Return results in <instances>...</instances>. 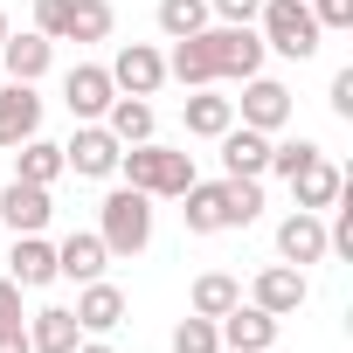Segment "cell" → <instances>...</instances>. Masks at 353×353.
I'll return each mask as SVG.
<instances>
[{
  "instance_id": "cell-21",
  "label": "cell",
  "mask_w": 353,
  "mask_h": 353,
  "mask_svg": "<svg viewBox=\"0 0 353 353\" xmlns=\"http://www.w3.org/2000/svg\"><path fill=\"white\" fill-rule=\"evenodd\" d=\"M77 339H83V325H77L70 305H49V312L28 319V346L35 353H77Z\"/></svg>"
},
{
  "instance_id": "cell-6",
  "label": "cell",
  "mask_w": 353,
  "mask_h": 353,
  "mask_svg": "<svg viewBox=\"0 0 353 353\" xmlns=\"http://www.w3.org/2000/svg\"><path fill=\"white\" fill-rule=\"evenodd\" d=\"M118 139L104 132V118H90V125H77L70 132V145H63V166L70 173H83V181H111V173H118Z\"/></svg>"
},
{
  "instance_id": "cell-36",
  "label": "cell",
  "mask_w": 353,
  "mask_h": 353,
  "mask_svg": "<svg viewBox=\"0 0 353 353\" xmlns=\"http://www.w3.org/2000/svg\"><path fill=\"white\" fill-rule=\"evenodd\" d=\"M0 353H35V346H28V319H21V325H0Z\"/></svg>"
},
{
  "instance_id": "cell-19",
  "label": "cell",
  "mask_w": 353,
  "mask_h": 353,
  "mask_svg": "<svg viewBox=\"0 0 353 353\" xmlns=\"http://www.w3.org/2000/svg\"><path fill=\"white\" fill-rule=\"evenodd\" d=\"M291 194H298V208H312V215H319V208H332V201L346 194V173L319 152L312 166H298V173H291Z\"/></svg>"
},
{
  "instance_id": "cell-24",
  "label": "cell",
  "mask_w": 353,
  "mask_h": 353,
  "mask_svg": "<svg viewBox=\"0 0 353 353\" xmlns=\"http://www.w3.org/2000/svg\"><path fill=\"white\" fill-rule=\"evenodd\" d=\"M166 77L181 83V90H208V83H215L208 42H201V35H181V42H173V56H166Z\"/></svg>"
},
{
  "instance_id": "cell-10",
  "label": "cell",
  "mask_w": 353,
  "mask_h": 353,
  "mask_svg": "<svg viewBox=\"0 0 353 353\" xmlns=\"http://www.w3.org/2000/svg\"><path fill=\"white\" fill-rule=\"evenodd\" d=\"M215 332H222L229 353H270V346H277V319H270L263 305H243V298L215 319Z\"/></svg>"
},
{
  "instance_id": "cell-38",
  "label": "cell",
  "mask_w": 353,
  "mask_h": 353,
  "mask_svg": "<svg viewBox=\"0 0 353 353\" xmlns=\"http://www.w3.org/2000/svg\"><path fill=\"white\" fill-rule=\"evenodd\" d=\"M8 35H14V28H8V8H0V42H8Z\"/></svg>"
},
{
  "instance_id": "cell-8",
  "label": "cell",
  "mask_w": 353,
  "mask_h": 353,
  "mask_svg": "<svg viewBox=\"0 0 353 353\" xmlns=\"http://www.w3.org/2000/svg\"><path fill=\"white\" fill-rule=\"evenodd\" d=\"M111 97H118V83H111V70H104V63H77V70L63 77V104H70V118H77V125L104 118V111H111Z\"/></svg>"
},
{
  "instance_id": "cell-34",
  "label": "cell",
  "mask_w": 353,
  "mask_h": 353,
  "mask_svg": "<svg viewBox=\"0 0 353 353\" xmlns=\"http://www.w3.org/2000/svg\"><path fill=\"white\" fill-rule=\"evenodd\" d=\"M0 325H21V284L0 277Z\"/></svg>"
},
{
  "instance_id": "cell-1",
  "label": "cell",
  "mask_w": 353,
  "mask_h": 353,
  "mask_svg": "<svg viewBox=\"0 0 353 353\" xmlns=\"http://www.w3.org/2000/svg\"><path fill=\"white\" fill-rule=\"evenodd\" d=\"M188 208V236H222V229H250L256 215H263V181H194L188 194H181Z\"/></svg>"
},
{
  "instance_id": "cell-18",
  "label": "cell",
  "mask_w": 353,
  "mask_h": 353,
  "mask_svg": "<svg viewBox=\"0 0 353 353\" xmlns=\"http://www.w3.org/2000/svg\"><path fill=\"white\" fill-rule=\"evenodd\" d=\"M77 325H83V332H118V325H125V291L104 284V277H90V284L77 291Z\"/></svg>"
},
{
  "instance_id": "cell-28",
  "label": "cell",
  "mask_w": 353,
  "mask_h": 353,
  "mask_svg": "<svg viewBox=\"0 0 353 353\" xmlns=\"http://www.w3.org/2000/svg\"><path fill=\"white\" fill-rule=\"evenodd\" d=\"M208 28V0H159V35L181 42V35H201Z\"/></svg>"
},
{
  "instance_id": "cell-35",
  "label": "cell",
  "mask_w": 353,
  "mask_h": 353,
  "mask_svg": "<svg viewBox=\"0 0 353 353\" xmlns=\"http://www.w3.org/2000/svg\"><path fill=\"white\" fill-rule=\"evenodd\" d=\"M332 111H339V118H353V70H339V77H332Z\"/></svg>"
},
{
  "instance_id": "cell-20",
  "label": "cell",
  "mask_w": 353,
  "mask_h": 353,
  "mask_svg": "<svg viewBox=\"0 0 353 353\" xmlns=\"http://www.w3.org/2000/svg\"><path fill=\"white\" fill-rule=\"evenodd\" d=\"M8 277H14L21 291H42V284H56V243H42V236H14Z\"/></svg>"
},
{
  "instance_id": "cell-32",
  "label": "cell",
  "mask_w": 353,
  "mask_h": 353,
  "mask_svg": "<svg viewBox=\"0 0 353 353\" xmlns=\"http://www.w3.org/2000/svg\"><path fill=\"white\" fill-rule=\"evenodd\" d=\"M63 21H70V0H35V35L63 42Z\"/></svg>"
},
{
  "instance_id": "cell-31",
  "label": "cell",
  "mask_w": 353,
  "mask_h": 353,
  "mask_svg": "<svg viewBox=\"0 0 353 353\" xmlns=\"http://www.w3.org/2000/svg\"><path fill=\"white\" fill-rule=\"evenodd\" d=\"M312 21H319V35L353 28V0H312Z\"/></svg>"
},
{
  "instance_id": "cell-4",
  "label": "cell",
  "mask_w": 353,
  "mask_h": 353,
  "mask_svg": "<svg viewBox=\"0 0 353 353\" xmlns=\"http://www.w3.org/2000/svg\"><path fill=\"white\" fill-rule=\"evenodd\" d=\"M256 35H263V49H277V56H291V63H305V56H319V21H312V0H263L256 8Z\"/></svg>"
},
{
  "instance_id": "cell-23",
  "label": "cell",
  "mask_w": 353,
  "mask_h": 353,
  "mask_svg": "<svg viewBox=\"0 0 353 353\" xmlns=\"http://www.w3.org/2000/svg\"><path fill=\"white\" fill-rule=\"evenodd\" d=\"M181 118H188V139H222V132L236 125V97H208V90H188Z\"/></svg>"
},
{
  "instance_id": "cell-15",
  "label": "cell",
  "mask_w": 353,
  "mask_h": 353,
  "mask_svg": "<svg viewBox=\"0 0 353 353\" xmlns=\"http://www.w3.org/2000/svg\"><path fill=\"white\" fill-rule=\"evenodd\" d=\"M222 166L236 173V181H263V173H270V132L229 125V132H222Z\"/></svg>"
},
{
  "instance_id": "cell-27",
  "label": "cell",
  "mask_w": 353,
  "mask_h": 353,
  "mask_svg": "<svg viewBox=\"0 0 353 353\" xmlns=\"http://www.w3.org/2000/svg\"><path fill=\"white\" fill-rule=\"evenodd\" d=\"M111 0H70V21H63V42H104L111 35Z\"/></svg>"
},
{
  "instance_id": "cell-22",
  "label": "cell",
  "mask_w": 353,
  "mask_h": 353,
  "mask_svg": "<svg viewBox=\"0 0 353 353\" xmlns=\"http://www.w3.org/2000/svg\"><path fill=\"white\" fill-rule=\"evenodd\" d=\"M63 173H70V166H63V145H49L42 132L14 145V181H35V188H56Z\"/></svg>"
},
{
  "instance_id": "cell-25",
  "label": "cell",
  "mask_w": 353,
  "mask_h": 353,
  "mask_svg": "<svg viewBox=\"0 0 353 353\" xmlns=\"http://www.w3.org/2000/svg\"><path fill=\"white\" fill-rule=\"evenodd\" d=\"M104 132H111L118 145H145V139H152V104L118 90V97H111V111H104Z\"/></svg>"
},
{
  "instance_id": "cell-12",
  "label": "cell",
  "mask_w": 353,
  "mask_h": 353,
  "mask_svg": "<svg viewBox=\"0 0 353 353\" xmlns=\"http://www.w3.org/2000/svg\"><path fill=\"white\" fill-rule=\"evenodd\" d=\"M49 215H56L49 188H35V181H8V188H0V222H8L14 236H42Z\"/></svg>"
},
{
  "instance_id": "cell-11",
  "label": "cell",
  "mask_w": 353,
  "mask_h": 353,
  "mask_svg": "<svg viewBox=\"0 0 353 353\" xmlns=\"http://www.w3.org/2000/svg\"><path fill=\"white\" fill-rule=\"evenodd\" d=\"M111 83H118L125 97H152V90L166 83V56H159L152 42H125V49L111 56Z\"/></svg>"
},
{
  "instance_id": "cell-16",
  "label": "cell",
  "mask_w": 353,
  "mask_h": 353,
  "mask_svg": "<svg viewBox=\"0 0 353 353\" xmlns=\"http://www.w3.org/2000/svg\"><path fill=\"white\" fill-rule=\"evenodd\" d=\"M0 63H8V83H42L49 77V63H56V42L49 35H8L0 42Z\"/></svg>"
},
{
  "instance_id": "cell-13",
  "label": "cell",
  "mask_w": 353,
  "mask_h": 353,
  "mask_svg": "<svg viewBox=\"0 0 353 353\" xmlns=\"http://www.w3.org/2000/svg\"><path fill=\"white\" fill-rule=\"evenodd\" d=\"M277 256H284L291 270H305V263H325V222H319L312 208H291V215L277 222Z\"/></svg>"
},
{
  "instance_id": "cell-5",
  "label": "cell",
  "mask_w": 353,
  "mask_h": 353,
  "mask_svg": "<svg viewBox=\"0 0 353 353\" xmlns=\"http://www.w3.org/2000/svg\"><path fill=\"white\" fill-rule=\"evenodd\" d=\"M201 42H208V63H215V83H250V77H263V35L256 28H236V21H222V28H201Z\"/></svg>"
},
{
  "instance_id": "cell-26",
  "label": "cell",
  "mask_w": 353,
  "mask_h": 353,
  "mask_svg": "<svg viewBox=\"0 0 353 353\" xmlns=\"http://www.w3.org/2000/svg\"><path fill=\"white\" fill-rule=\"evenodd\" d=\"M236 298H243V284H236L229 270H201V277H194V291H188V312H201V319H222Z\"/></svg>"
},
{
  "instance_id": "cell-14",
  "label": "cell",
  "mask_w": 353,
  "mask_h": 353,
  "mask_svg": "<svg viewBox=\"0 0 353 353\" xmlns=\"http://www.w3.org/2000/svg\"><path fill=\"white\" fill-rule=\"evenodd\" d=\"M42 132V97H35V83H8L0 90V145H21V139H35Z\"/></svg>"
},
{
  "instance_id": "cell-7",
  "label": "cell",
  "mask_w": 353,
  "mask_h": 353,
  "mask_svg": "<svg viewBox=\"0 0 353 353\" xmlns=\"http://www.w3.org/2000/svg\"><path fill=\"white\" fill-rule=\"evenodd\" d=\"M236 118H243L250 132H270V139H277V132L291 125V90H284L277 77H250L243 97H236Z\"/></svg>"
},
{
  "instance_id": "cell-33",
  "label": "cell",
  "mask_w": 353,
  "mask_h": 353,
  "mask_svg": "<svg viewBox=\"0 0 353 353\" xmlns=\"http://www.w3.org/2000/svg\"><path fill=\"white\" fill-rule=\"evenodd\" d=\"M256 8H263V0H208V14H222L236 28H256Z\"/></svg>"
},
{
  "instance_id": "cell-17",
  "label": "cell",
  "mask_w": 353,
  "mask_h": 353,
  "mask_svg": "<svg viewBox=\"0 0 353 353\" xmlns=\"http://www.w3.org/2000/svg\"><path fill=\"white\" fill-rule=\"evenodd\" d=\"M104 263H111V250H104V236H90V229H77V236L56 243V277L90 284V277H104Z\"/></svg>"
},
{
  "instance_id": "cell-29",
  "label": "cell",
  "mask_w": 353,
  "mask_h": 353,
  "mask_svg": "<svg viewBox=\"0 0 353 353\" xmlns=\"http://www.w3.org/2000/svg\"><path fill=\"white\" fill-rule=\"evenodd\" d=\"M173 353H222V332H215V319L188 312L181 325H173Z\"/></svg>"
},
{
  "instance_id": "cell-9",
  "label": "cell",
  "mask_w": 353,
  "mask_h": 353,
  "mask_svg": "<svg viewBox=\"0 0 353 353\" xmlns=\"http://www.w3.org/2000/svg\"><path fill=\"white\" fill-rule=\"evenodd\" d=\"M305 298H312V284H305V270H291V263H263L256 284H250V305H263L270 319L305 312Z\"/></svg>"
},
{
  "instance_id": "cell-37",
  "label": "cell",
  "mask_w": 353,
  "mask_h": 353,
  "mask_svg": "<svg viewBox=\"0 0 353 353\" xmlns=\"http://www.w3.org/2000/svg\"><path fill=\"white\" fill-rule=\"evenodd\" d=\"M77 353H118V346H111V339L97 332V339H77Z\"/></svg>"
},
{
  "instance_id": "cell-30",
  "label": "cell",
  "mask_w": 353,
  "mask_h": 353,
  "mask_svg": "<svg viewBox=\"0 0 353 353\" xmlns=\"http://www.w3.org/2000/svg\"><path fill=\"white\" fill-rule=\"evenodd\" d=\"M319 152H325L319 139H270V173H284V181H291V173H298V166H312Z\"/></svg>"
},
{
  "instance_id": "cell-3",
  "label": "cell",
  "mask_w": 353,
  "mask_h": 353,
  "mask_svg": "<svg viewBox=\"0 0 353 353\" xmlns=\"http://www.w3.org/2000/svg\"><path fill=\"white\" fill-rule=\"evenodd\" d=\"M97 236H104L111 256H139V250L152 243V194H139V188H111L104 208H97Z\"/></svg>"
},
{
  "instance_id": "cell-2",
  "label": "cell",
  "mask_w": 353,
  "mask_h": 353,
  "mask_svg": "<svg viewBox=\"0 0 353 353\" xmlns=\"http://www.w3.org/2000/svg\"><path fill=\"white\" fill-rule=\"evenodd\" d=\"M118 173H125V188H139V194H152V201H181L188 188H194V152H181V145H125L118 152Z\"/></svg>"
}]
</instances>
